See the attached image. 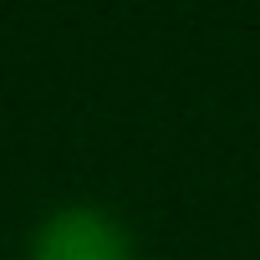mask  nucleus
<instances>
[{
	"mask_svg": "<svg viewBox=\"0 0 260 260\" xmlns=\"http://www.w3.org/2000/svg\"><path fill=\"white\" fill-rule=\"evenodd\" d=\"M26 260H138L133 230L102 204H56L36 219Z\"/></svg>",
	"mask_w": 260,
	"mask_h": 260,
	"instance_id": "obj_1",
	"label": "nucleus"
}]
</instances>
